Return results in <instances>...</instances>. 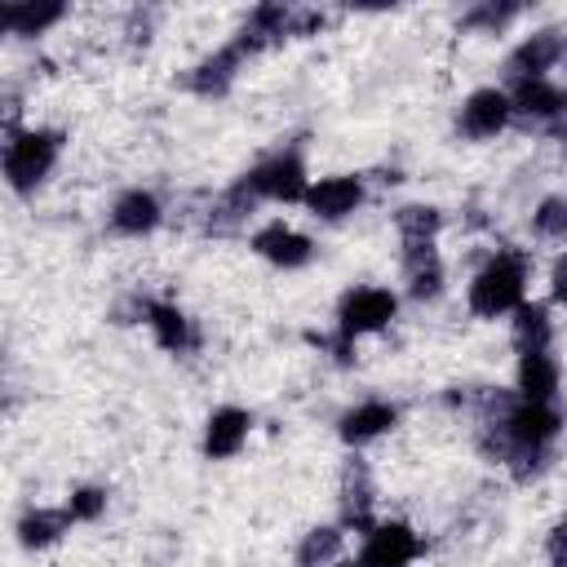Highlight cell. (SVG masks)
Masks as SVG:
<instances>
[{"label": "cell", "mask_w": 567, "mask_h": 567, "mask_svg": "<svg viewBox=\"0 0 567 567\" xmlns=\"http://www.w3.org/2000/svg\"><path fill=\"white\" fill-rule=\"evenodd\" d=\"M527 279H532V261L523 248H496L465 288V306L474 319H505L518 306H527Z\"/></svg>", "instance_id": "obj_1"}, {"label": "cell", "mask_w": 567, "mask_h": 567, "mask_svg": "<svg viewBox=\"0 0 567 567\" xmlns=\"http://www.w3.org/2000/svg\"><path fill=\"white\" fill-rule=\"evenodd\" d=\"M62 128H49V124H22V128H9L4 133V182L13 195H35L49 173L58 168L62 159Z\"/></svg>", "instance_id": "obj_2"}, {"label": "cell", "mask_w": 567, "mask_h": 567, "mask_svg": "<svg viewBox=\"0 0 567 567\" xmlns=\"http://www.w3.org/2000/svg\"><path fill=\"white\" fill-rule=\"evenodd\" d=\"M394 315H399V292H390V288H381V284L346 288V292H341V301H337V337H332L337 354L346 359V354L354 350V341H359V337L390 328V323H394Z\"/></svg>", "instance_id": "obj_3"}, {"label": "cell", "mask_w": 567, "mask_h": 567, "mask_svg": "<svg viewBox=\"0 0 567 567\" xmlns=\"http://www.w3.org/2000/svg\"><path fill=\"white\" fill-rule=\"evenodd\" d=\"M310 182H315V177H310L306 155H301L297 146L266 155L261 164H252V168L239 177V186H244L257 204H301L306 190H310Z\"/></svg>", "instance_id": "obj_4"}, {"label": "cell", "mask_w": 567, "mask_h": 567, "mask_svg": "<svg viewBox=\"0 0 567 567\" xmlns=\"http://www.w3.org/2000/svg\"><path fill=\"white\" fill-rule=\"evenodd\" d=\"M252 53H261V44H257L248 31L230 35L226 44H217L208 58H199V62L190 66L186 89H190V93H199V97H221V93L239 80V71L248 66V58H252Z\"/></svg>", "instance_id": "obj_5"}, {"label": "cell", "mask_w": 567, "mask_h": 567, "mask_svg": "<svg viewBox=\"0 0 567 567\" xmlns=\"http://www.w3.org/2000/svg\"><path fill=\"white\" fill-rule=\"evenodd\" d=\"M425 554V540L412 523L403 518H377L368 532H363V545H359V567H412L416 558Z\"/></svg>", "instance_id": "obj_6"}, {"label": "cell", "mask_w": 567, "mask_h": 567, "mask_svg": "<svg viewBox=\"0 0 567 567\" xmlns=\"http://www.w3.org/2000/svg\"><path fill=\"white\" fill-rule=\"evenodd\" d=\"M248 248L266 266H275V270H301V266L315 261V239L306 230H297L292 221H284V217H270L266 226H257L252 239H248Z\"/></svg>", "instance_id": "obj_7"}, {"label": "cell", "mask_w": 567, "mask_h": 567, "mask_svg": "<svg viewBox=\"0 0 567 567\" xmlns=\"http://www.w3.org/2000/svg\"><path fill=\"white\" fill-rule=\"evenodd\" d=\"M509 124H514V106H509L505 84H483V89L465 93V102L456 111V128L474 142H487V137L505 133Z\"/></svg>", "instance_id": "obj_8"}, {"label": "cell", "mask_w": 567, "mask_h": 567, "mask_svg": "<svg viewBox=\"0 0 567 567\" xmlns=\"http://www.w3.org/2000/svg\"><path fill=\"white\" fill-rule=\"evenodd\" d=\"M337 509H341V527L350 532H368L372 523H377V483H372V470H368V461L354 452V456H346V465H341V478H337Z\"/></svg>", "instance_id": "obj_9"}, {"label": "cell", "mask_w": 567, "mask_h": 567, "mask_svg": "<svg viewBox=\"0 0 567 567\" xmlns=\"http://www.w3.org/2000/svg\"><path fill=\"white\" fill-rule=\"evenodd\" d=\"M368 199V186L359 173H328V177H315L301 208L319 221H346L350 213H359V204Z\"/></svg>", "instance_id": "obj_10"}, {"label": "cell", "mask_w": 567, "mask_h": 567, "mask_svg": "<svg viewBox=\"0 0 567 567\" xmlns=\"http://www.w3.org/2000/svg\"><path fill=\"white\" fill-rule=\"evenodd\" d=\"M567 58V35L558 27H540L532 35H523L509 58H505V71L509 80H549V71Z\"/></svg>", "instance_id": "obj_11"}, {"label": "cell", "mask_w": 567, "mask_h": 567, "mask_svg": "<svg viewBox=\"0 0 567 567\" xmlns=\"http://www.w3.org/2000/svg\"><path fill=\"white\" fill-rule=\"evenodd\" d=\"M394 425H399V408L390 399H359L354 408H346L337 416V439L359 452V447L377 443L381 434H390Z\"/></svg>", "instance_id": "obj_12"}, {"label": "cell", "mask_w": 567, "mask_h": 567, "mask_svg": "<svg viewBox=\"0 0 567 567\" xmlns=\"http://www.w3.org/2000/svg\"><path fill=\"white\" fill-rule=\"evenodd\" d=\"M505 93H509L514 120L523 124H554L567 111V89L554 80H509Z\"/></svg>", "instance_id": "obj_13"}, {"label": "cell", "mask_w": 567, "mask_h": 567, "mask_svg": "<svg viewBox=\"0 0 567 567\" xmlns=\"http://www.w3.org/2000/svg\"><path fill=\"white\" fill-rule=\"evenodd\" d=\"M248 434H252V412L239 408V403H221L204 421V456L208 461H230V456L244 452Z\"/></svg>", "instance_id": "obj_14"}, {"label": "cell", "mask_w": 567, "mask_h": 567, "mask_svg": "<svg viewBox=\"0 0 567 567\" xmlns=\"http://www.w3.org/2000/svg\"><path fill=\"white\" fill-rule=\"evenodd\" d=\"M106 221H111L115 235H124V239H142V235H151V230L164 221V204H159L155 190H146V186H128V190L115 195Z\"/></svg>", "instance_id": "obj_15"}, {"label": "cell", "mask_w": 567, "mask_h": 567, "mask_svg": "<svg viewBox=\"0 0 567 567\" xmlns=\"http://www.w3.org/2000/svg\"><path fill=\"white\" fill-rule=\"evenodd\" d=\"M142 323L151 328L155 346L168 350V354H186L195 350V319L177 306V301H142Z\"/></svg>", "instance_id": "obj_16"}, {"label": "cell", "mask_w": 567, "mask_h": 567, "mask_svg": "<svg viewBox=\"0 0 567 567\" xmlns=\"http://www.w3.org/2000/svg\"><path fill=\"white\" fill-rule=\"evenodd\" d=\"M447 284L439 244H403V292L412 301H434Z\"/></svg>", "instance_id": "obj_17"}, {"label": "cell", "mask_w": 567, "mask_h": 567, "mask_svg": "<svg viewBox=\"0 0 567 567\" xmlns=\"http://www.w3.org/2000/svg\"><path fill=\"white\" fill-rule=\"evenodd\" d=\"M71 9L58 4V0H4L0 4V31L4 35H18V40H31V35H44L53 31Z\"/></svg>", "instance_id": "obj_18"}, {"label": "cell", "mask_w": 567, "mask_h": 567, "mask_svg": "<svg viewBox=\"0 0 567 567\" xmlns=\"http://www.w3.org/2000/svg\"><path fill=\"white\" fill-rule=\"evenodd\" d=\"M558 359L554 350H527L514 363V394L527 403H554L558 399Z\"/></svg>", "instance_id": "obj_19"}, {"label": "cell", "mask_w": 567, "mask_h": 567, "mask_svg": "<svg viewBox=\"0 0 567 567\" xmlns=\"http://www.w3.org/2000/svg\"><path fill=\"white\" fill-rule=\"evenodd\" d=\"M71 527H75V518H71L66 505H31V509H22V518L13 523L22 549H49V545H58Z\"/></svg>", "instance_id": "obj_20"}, {"label": "cell", "mask_w": 567, "mask_h": 567, "mask_svg": "<svg viewBox=\"0 0 567 567\" xmlns=\"http://www.w3.org/2000/svg\"><path fill=\"white\" fill-rule=\"evenodd\" d=\"M509 341H514V354H527V350H554V310L545 301H527L514 310L509 319Z\"/></svg>", "instance_id": "obj_21"}, {"label": "cell", "mask_w": 567, "mask_h": 567, "mask_svg": "<svg viewBox=\"0 0 567 567\" xmlns=\"http://www.w3.org/2000/svg\"><path fill=\"white\" fill-rule=\"evenodd\" d=\"M292 563L297 567H337V563H346V527L341 523H323V527L301 532Z\"/></svg>", "instance_id": "obj_22"}, {"label": "cell", "mask_w": 567, "mask_h": 567, "mask_svg": "<svg viewBox=\"0 0 567 567\" xmlns=\"http://www.w3.org/2000/svg\"><path fill=\"white\" fill-rule=\"evenodd\" d=\"M394 230H399V244H439L443 213L434 204H403L394 213Z\"/></svg>", "instance_id": "obj_23"}, {"label": "cell", "mask_w": 567, "mask_h": 567, "mask_svg": "<svg viewBox=\"0 0 567 567\" xmlns=\"http://www.w3.org/2000/svg\"><path fill=\"white\" fill-rule=\"evenodd\" d=\"M532 235L545 244H567V195H545L532 208Z\"/></svg>", "instance_id": "obj_24"}, {"label": "cell", "mask_w": 567, "mask_h": 567, "mask_svg": "<svg viewBox=\"0 0 567 567\" xmlns=\"http://www.w3.org/2000/svg\"><path fill=\"white\" fill-rule=\"evenodd\" d=\"M518 13H523L518 4H474V9L461 18V27H470V31H501V27H509Z\"/></svg>", "instance_id": "obj_25"}, {"label": "cell", "mask_w": 567, "mask_h": 567, "mask_svg": "<svg viewBox=\"0 0 567 567\" xmlns=\"http://www.w3.org/2000/svg\"><path fill=\"white\" fill-rule=\"evenodd\" d=\"M66 509L75 523H97L106 514V487H75L66 496Z\"/></svg>", "instance_id": "obj_26"}, {"label": "cell", "mask_w": 567, "mask_h": 567, "mask_svg": "<svg viewBox=\"0 0 567 567\" xmlns=\"http://www.w3.org/2000/svg\"><path fill=\"white\" fill-rule=\"evenodd\" d=\"M549 301L567 310V252H558L549 266Z\"/></svg>", "instance_id": "obj_27"}, {"label": "cell", "mask_w": 567, "mask_h": 567, "mask_svg": "<svg viewBox=\"0 0 567 567\" xmlns=\"http://www.w3.org/2000/svg\"><path fill=\"white\" fill-rule=\"evenodd\" d=\"M545 549H549V563H554V567H567V518H558V523H554V532H549V545H545Z\"/></svg>", "instance_id": "obj_28"}, {"label": "cell", "mask_w": 567, "mask_h": 567, "mask_svg": "<svg viewBox=\"0 0 567 567\" xmlns=\"http://www.w3.org/2000/svg\"><path fill=\"white\" fill-rule=\"evenodd\" d=\"M337 567H359V563H337Z\"/></svg>", "instance_id": "obj_29"}]
</instances>
